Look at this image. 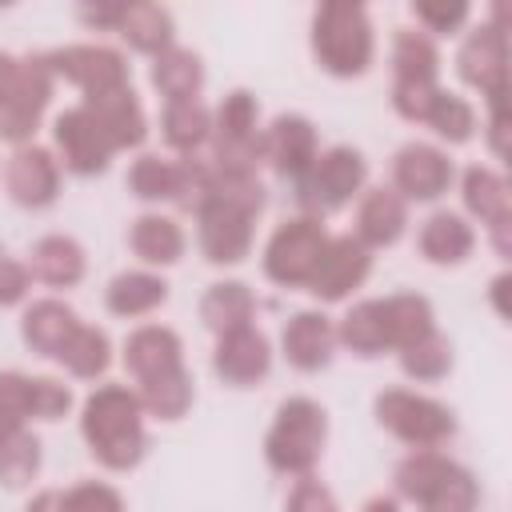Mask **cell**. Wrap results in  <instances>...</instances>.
Listing matches in <instances>:
<instances>
[{"instance_id": "cell-1", "label": "cell", "mask_w": 512, "mask_h": 512, "mask_svg": "<svg viewBox=\"0 0 512 512\" xmlns=\"http://www.w3.org/2000/svg\"><path fill=\"white\" fill-rule=\"evenodd\" d=\"M144 408L136 400V392L120 388V384H104L88 396L80 428L84 440L92 448V456L104 468H132L144 456Z\"/></svg>"}, {"instance_id": "cell-2", "label": "cell", "mask_w": 512, "mask_h": 512, "mask_svg": "<svg viewBox=\"0 0 512 512\" xmlns=\"http://www.w3.org/2000/svg\"><path fill=\"white\" fill-rule=\"evenodd\" d=\"M312 52L332 76H360L372 64V20L360 4H320L312 16Z\"/></svg>"}, {"instance_id": "cell-3", "label": "cell", "mask_w": 512, "mask_h": 512, "mask_svg": "<svg viewBox=\"0 0 512 512\" xmlns=\"http://www.w3.org/2000/svg\"><path fill=\"white\" fill-rule=\"evenodd\" d=\"M324 436H328V420L324 408L312 404L308 396H292L280 404L276 424L264 440V456L276 472L288 476H308L324 452Z\"/></svg>"}, {"instance_id": "cell-4", "label": "cell", "mask_w": 512, "mask_h": 512, "mask_svg": "<svg viewBox=\"0 0 512 512\" xmlns=\"http://www.w3.org/2000/svg\"><path fill=\"white\" fill-rule=\"evenodd\" d=\"M364 184V156L356 148H328L316 152V160L296 176V204L320 220L336 208H344Z\"/></svg>"}, {"instance_id": "cell-5", "label": "cell", "mask_w": 512, "mask_h": 512, "mask_svg": "<svg viewBox=\"0 0 512 512\" xmlns=\"http://www.w3.org/2000/svg\"><path fill=\"white\" fill-rule=\"evenodd\" d=\"M328 240H332V236H328L324 224L312 220V216L284 220V224L272 232L268 248H264V272H268V280H276V284H284V288L308 284L312 272H316V264H320V256H324V248H328Z\"/></svg>"}, {"instance_id": "cell-6", "label": "cell", "mask_w": 512, "mask_h": 512, "mask_svg": "<svg viewBox=\"0 0 512 512\" xmlns=\"http://www.w3.org/2000/svg\"><path fill=\"white\" fill-rule=\"evenodd\" d=\"M216 144L212 164L220 172H256V160L264 156V140L256 132V100L248 92H228L216 108Z\"/></svg>"}, {"instance_id": "cell-7", "label": "cell", "mask_w": 512, "mask_h": 512, "mask_svg": "<svg viewBox=\"0 0 512 512\" xmlns=\"http://www.w3.org/2000/svg\"><path fill=\"white\" fill-rule=\"evenodd\" d=\"M376 420L400 436L404 444L412 448H436L452 436V412L428 396H416V392H384L376 396Z\"/></svg>"}, {"instance_id": "cell-8", "label": "cell", "mask_w": 512, "mask_h": 512, "mask_svg": "<svg viewBox=\"0 0 512 512\" xmlns=\"http://www.w3.org/2000/svg\"><path fill=\"white\" fill-rule=\"evenodd\" d=\"M52 68L44 64V56H28V60H16V76H12V88L4 92L0 100V136L4 140H16L24 144L36 124H40V112L52 96Z\"/></svg>"}, {"instance_id": "cell-9", "label": "cell", "mask_w": 512, "mask_h": 512, "mask_svg": "<svg viewBox=\"0 0 512 512\" xmlns=\"http://www.w3.org/2000/svg\"><path fill=\"white\" fill-rule=\"evenodd\" d=\"M44 64L52 68V76H64L68 84H76L84 92V100L108 96L116 88H128V64L120 60V52L100 48V44H68L44 56Z\"/></svg>"}, {"instance_id": "cell-10", "label": "cell", "mask_w": 512, "mask_h": 512, "mask_svg": "<svg viewBox=\"0 0 512 512\" xmlns=\"http://www.w3.org/2000/svg\"><path fill=\"white\" fill-rule=\"evenodd\" d=\"M52 136H56V148H60L64 168H68V172H76V176L104 172V168H108V156L116 152L84 104H76V108L60 112V116H56V128H52Z\"/></svg>"}, {"instance_id": "cell-11", "label": "cell", "mask_w": 512, "mask_h": 512, "mask_svg": "<svg viewBox=\"0 0 512 512\" xmlns=\"http://www.w3.org/2000/svg\"><path fill=\"white\" fill-rule=\"evenodd\" d=\"M4 184H8V196L24 208H44L56 200V188H60V164L48 148H36V144H20L8 160V172H4Z\"/></svg>"}, {"instance_id": "cell-12", "label": "cell", "mask_w": 512, "mask_h": 512, "mask_svg": "<svg viewBox=\"0 0 512 512\" xmlns=\"http://www.w3.org/2000/svg\"><path fill=\"white\" fill-rule=\"evenodd\" d=\"M368 268H372L368 248L356 236H336V240H328L320 264H316V272L308 280V292L316 300H340L368 276Z\"/></svg>"}, {"instance_id": "cell-13", "label": "cell", "mask_w": 512, "mask_h": 512, "mask_svg": "<svg viewBox=\"0 0 512 512\" xmlns=\"http://www.w3.org/2000/svg\"><path fill=\"white\" fill-rule=\"evenodd\" d=\"M392 180V192H404L408 200H436L452 184V160L432 144H408L396 152Z\"/></svg>"}, {"instance_id": "cell-14", "label": "cell", "mask_w": 512, "mask_h": 512, "mask_svg": "<svg viewBox=\"0 0 512 512\" xmlns=\"http://www.w3.org/2000/svg\"><path fill=\"white\" fill-rule=\"evenodd\" d=\"M460 76L472 84V88H480V96H488V100H500L504 96V88H508V68H504V32H500V24H484V28H476L468 40H464V48H460Z\"/></svg>"}, {"instance_id": "cell-15", "label": "cell", "mask_w": 512, "mask_h": 512, "mask_svg": "<svg viewBox=\"0 0 512 512\" xmlns=\"http://www.w3.org/2000/svg\"><path fill=\"white\" fill-rule=\"evenodd\" d=\"M196 216H200V252L212 264H236V260L248 256L252 216H244L236 208H224V204H212V200Z\"/></svg>"}, {"instance_id": "cell-16", "label": "cell", "mask_w": 512, "mask_h": 512, "mask_svg": "<svg viewBox=\"0 0 512 512\" xmlns=\"http://www.w3.org/2000/svg\"><path fill=\"white\" fill-rule=\"evenodd\" d=\"M272 364V352H268V340L248 324V328H236V332H224L220 344H216V356H212V368L224 384H236V388H248L256 384Z\"/></svg>"}, {"instance_id": "cell-17", "label": "cell", "mask_w": 512, "mask_h": 512, "mask_svg": "<svg viewBox=\"0 0 512 512\" xmlns=\"http://www.w3.org/2000/svg\"><path fill=\"white\" fill-rule=\"evenodd\" d=\"M260 140H264V156L280 176L296 180L316 160V128L304 116H276Z\"/></svg>"}, {"instance_id": "cell-18", "label": "cell", "mask_w": 512, "mask_h": 512, "mask_svg": "<svg viewBox=\"0 0 512 512\" xmlns=\"http://www.w3.org/2000/svg\"><path fill=\"white\" fill-rule=\"evenodd\" d=\"M404 224H408L404 196H396L392 188H368V196L356 208V240L364 248H384L400 240Z\"/></svg>"}, {"instance_id": "cell-19", "label": "cell", "mask_w": 512, "mask_h": 512, "mask_svg": "<svg viewBox=\"0 0 512 512\" xmlns=\"http://www.w3.org/2000/svg\"><path fill=\"white\" fill-rule=\"evenodd\" d=\"M332 344H336V328L320 312H296L284 328V356L300 372L324 368L332 360Z\"/></svg>"}, {"instance_id": "cell-20", "label": "cell", "mask_w": 512, "mask_h": 512, "mask_svg": "<svg viewBox=\"0 0 512 512\" xmlns=\"http://www.w3.org/2000/svg\"><path fill=\"white\" fill-rule=\"evenodd\" d=\"M84 108L92 112V120L100 124V132L108 136L112 148H136L144 140V112L132 96V88H116L108 96H96V100H84Z\"/></svg>"}, {"instance_id": "cell-21", "label": "cell", "mask_w": 512, "mask_h": 512, "mask_svg": "<svg viewBox=\"0 0 512 512\" xmlns=\"http://www.w3.org/2000/svg\"><path fill=\"white\" fill-rule=\"evenodd\" d=\"M124 368L136 380L160 376L168 368H180V336L172 328H156V324L132 332L128 344H124Z\"/></svg>"}, {"instance_id": "cell-22", "label": "cell", "mask_w": 512, "mask_h": 512, "mask_svg": "<svg viewBox=\"0 0 512 512\" xmlns=\"http://www.w3.org/2000/svg\"><path fill=\"white\" fill-rule=\"evenodd\" d=\"M76 312L60 300H36L28 312H24V340L32 352L40 356H60V348L68 344V336L76 332Z\"/></svg>"}, {"instance_id": "cell-23", "label": "cell", "mask_w": 512, "mask_h": 512, "mask_svg": "<svg viewBox=\"0 0 512 512\" xmlns=\"http://www.w3.org/2000/svg\"><path fill=\"white\" fill-rule=\"evenodd\" d=\"M28 272L52 288H68L84 276V252L72 236H44L28 256Z\"/></svg>"}, {"instance_id": "cell-24", "label": "cell", "mask_w": 512, "mask_h": 512, "mask_svg": "<svg viewBox=\"0 0 512 512\" xmlns=\"http://www.w3.org/2000/svg\"><path fill=\"white\" fill-rule=\"evenodd\" d=\"M136 52L160 56L172 48V12L160 4H124L120 28H116Z\"/></svg>"}, {"instance_id": "cell-25", "label": "cell", "mask_w": 512, "mask_h": 512, "mask_svg": "<svg viewBox=\"0 0 512 512\" xmlns=\"http://www.w3.org/2000/svg\"><path fill=\"white\" fill-rule=\"evenodd\" d=\"M152 84H156V92H160L168 104H172V100H196V92H200V84H204V64H200L196 52L172 44L168 52L156 56V64H152Z\"/></svg>"}, {"instance_id": "cell-26", "label": "cell", "mask_w": 512, "mask_h": 512, "mask_svg": "<svg viewBox=\"0 0 512 512\" xmlns=\"http://www.w3.org/2000/svg\"><path fill=\"white\" fill-rule=\"evenodd\" d=\"M472 244H476V236L456 212H436L420 228V252L432 264H460L472 252Z\"/></svg>"}, {"instance_id": "cell-27", "label": "cell", "mask_w": 512, "mask_h": 512, "mask_svg": "<svg viewBox=\"0 0 512 512\" xmlns=\"http://www.w3.org/2000/svg\"><path fill=\"white\" fill-rule=\"evenodd\" d=\"M128 244L144 264H176L184 252V232L168 216H140L128 232Z\"/></svg>"}, {"instance_id": "cell-28", "label": "cell", "mask_w": 512, "mask_h": 512, "mask_svg": "<svg viewBox=\"0 0 512 512\" xmlns=\"http://www.w3.org/2000/svg\"><path fill=\"white\" fill-rule=\"evenodd\" d=\"M252 308H256L252 292H248L244 284H236V280L212 284V288L204 292V300H200L204 324H208L212 332H220V336H224V332H236V328H248Z\"/></svg>"}, {"instance_id": "cell-29", "label": "cell", "mask_w": 512, "mask_h": 512, "mask_svg": "<svg viewBox=\"0 0 512 512\" xmlns=\"http://www.w3.org/2000/svg\"><path fill=\"white\" fill-rule=\"evenodd\" d=\"M336 340L344 348H352L356 356H380L388 344V324H384V308L380 300H360L336 328Z\"/></svg>"}, {"instance_id": "cell-30", "label": "cell", "mask_w": 512, "mask_h": 512, "mask_svg": "<svg viewBox=\"0 0 512 512\" xmlns=\"http://www.w3.org/2000/svg\"><path fill=\"white\" fill-rule=\"evenodd\" d=\"M136 400H140L144 412H152V416H160V420L184 416L188 404H192V380H188L184 364H180V368H168V372H160V376L140 380Z\"/></svg>"}, {"instance_id": "cell-31", "label": "cell", "mask_w": 512, "mask_h": 512, "mask_svg": "<svg viewBox=\"0 0 512 512\" xmlns=\"http://www.w3.org/2000/svg\"><path fill=\"white\" fill-rule=\"evenodd\" d=\"M160 128H164L168 148L192 156V152L208 140L212 116H208V108H204L200 100H172V104L164 108V116H160Z\"/></svg>"}, {"instance_id": "cell-32", "label": "cell", "mask_w": 512, "mask_h": 512, "mask_svg": "<svg viewBox=\"0 0 512 512\" xmlns=\"http://www.w3.org/2000/svg\"><path fill=\"white\" fill-rule=\"evenodd\" d=\"M464 204H468V212L480 216L488 228L512 220L508 184H504L492 168H468V172H464Z\"/></svg>"}, {"instance_id": "cell-33", "label": "cell", "mask_w": 512, "mask_h": 512, "mask_svg": "<svg viewBox=\"0 0 512 512\" xmlns=\"http://www.w3.org/2000/svg\"><path fill=\"white\" fill-rule=\"evenodd\" d=\"M164 296H168V284L152 272H120L108 284V308L116 316H144L156 304H164Z\"/></svg>"}, {"instance_id": "cell-34", "label": "cell", "mask_w": 512, "mask_h": 512, "mask_svg": "<svg viewBox=\"0 0 512 512\" xmlns=\"http://www.w3.org/2000/svg\"><path fill=\"white\" fill-rule=\"evenodd\" d=\"M452 472H456L452 460H444L436 448H420V452H412V456L396 468V488H400V496H408V500H428Z\"/></svg>"}, {"instance_id": "cell-35", "label": "cell", "mask_w": 512, "mask_h": 512, "mask_svg": "<svg viewBox=\"0 0 512 512\" xmlns=\"http://www.w3.org/2000/svg\"><path fill=\"white\" fill-rule=\"evenodd\" d=\"M380 308H384L392 348H408L412 340L432 332V308L424 296H388V300H380Z\"/></svg>"}, {"instance_id": "cell-36", "label": "cell", "mask_w": 512, "mask_h": 512, "mask_svg": "<svg viewBox=\"0 0 512 512\" xmlns=\"http://www.w3.org/2000/svg\"><path fill=\"white\" fill-rule=\"evenodd\" d=\"M392 68H396V80H436L440 52H436L432 36L412 32V28H400L396 32V44H392Z\"/></svg>"}, {"instance_id": "cell-37", "label": "cell", "mask_w": 512, "mask_h": 512, "mask_svg": "<svg viewBox=\"0 0 512 512\" xmlns=\"http://www.w3.org/2000/svg\"><path fill=\"white\" fill-rule=\"evenodd\" d=\"M72 376L80 380H92L108 368V336L100 328H88V324H76V332L68 336V344L60 348L56 356Z\"/></svg>"}, {"instance_id": "cell-38", "label": "cell", "mask_w": 512, "mask_h": 512, "mask_svg": "<svg viewBox=\"0 0 512 512\" xmlns=\"http://www.w3.org/2000/svg\"><path fill=\"white\" fill-rule=\"evenodd\" d=\"M40 468V440L24 428L8 432L0 440V484L4 488H24Z\"/></svg>"}, {"instance_id": "cell-39", "label": "cell", "mask_w": 512, "mask_h": 512, "mask_svg": "<svg viewBox=\"0 0 512 512\" xmlns=\"http://www.w3.org/2000/svg\"><path fill=\"white\" fill-rule=\"evenodd\" d=\"M400 364L412 380H440L452 368V344L432 328L428 336L412 340L408 348H400Z\"/></svg>"}, {"instance_id": "cell-40", "label": "cell", "mask_w": 512, "mask_h": 512, "mask_svg": "<svg viewBox=\"0 0 512 512\" xmlns=\"http://www.w3.org/2000/svg\"><path fill=\"white\" fill-rule=\"evenodd\" d=\"M424 124H432L436 136H444L448 144H464L472 136V128H476V112H472V104L464 96L440 88V96H436V104H432Z\"/></svg>"}, {"instance_id": "cell-41", "label": "cell", "mask_w": 512, "mask_h": 512, "mask_svg": "<svg viewBox=\"0 0 512 512\" xmlns=\"http://www.w3.org/2000/svg\"><path fill=\"white\" fill-rule=\"evenodd\" d=\"M172 180H176V164L160 156H140L128 168V188L140 200H172Z\"/></svg>"}, {"instance_id": "cell-42", "label": "cell", "mask_w": 512, "mask_h": 512, "mask_svg": "<svg viewBox=\"0 0 512 512\" xmlns=\"http://www.w3.org/2000/svg\"><path fill=\"white\" fill-rule=\"evenodd\" d=\"M476 500H480V488H476V480L464 472V468H456L428 500H420L424 504V512H476Z\"/></svg>"}, {"instance_id": "cell-43", "label": "cell", "mask_w": 512, "mask_h": 512, "mask_svg": "<svg viewBox=\"0 0 512 512\" xmlns=\"http://www.w3.org/2000/svg\"><path fill=\"white\" fill-rule=\"evenodd\" d=\"M436 96H440L436 80H396V88H392V104L404 120H428Z\"/></svg>"}, {"instance_id": "cell-44", "label": "cell", "mask_w": 512, "mask_h": 512, "mask_svg": "<svg viewBox=\"0 0 512 512\" xmlns=\"http://www.w3.org/2000/svg\"><path fill=\"white\" fill-rule=\"evenodd\" d=\"M412 16L424 24V36H428V32H456V28L468 20V4H464V0H452V4L420 0V4H412Z\"/></svg>"}, {"instance_id": "cell-45", "label": "cell", "mask_w": 512, "mask_h": 512, "mask_svg": "<svg viewBox=\"0 0 512 512\" xmlns=\"http://www.w3.org/2000/svg\"><path fill=\"white\" fill-rule=\"evenodd\" d=\"M72 404V392L60 384V380H48V376H36L32 380V416L36 420H60Z\"/></svg>"}, {"instance_id": "cell-46", "label": "cell", "mask_w": 512, "mask_h": 512, "mask_svg": "<svg viewBox=\"0 0 512 512\" xmlns=\"http://www.w3.org/2000/svg\"><path fill=\"white\" fill-rule=\"evenodd\" d=\"M64 512H124V504L108 484H76L64 492Z\"/></svg>"}, {"instance_id": "cell-47", "label": "cell", "mask_w": 512, "mask_h": 512, "mask_svg": "<svg viewBox=\"0 0 512 512\" xmlns=\"http://www.w3.org/2000/svg\"><path fill=\"white\" fill-rule=\"evenodd\" d=\"M28 284H32V272H28V264L12 260V256L0 248V308H8V304H20V300H24V292H28Z\"/></svg>"}, {"instance_id": "cell-48", "label": "cell", "mask_w": 512, "mask_h": 512, "mask_svg": "<svg viewBox=\"0 0 512 512\" xmlns=\"http://www.w3.org/2000/svg\"><path fill=\"white\" fill-rule=\"evenodd\" d=\"M288 512H336V504H332V492L324 484H316V480L304 476L296 484V492L288 496Z\"/></svg>"}, {"instance_id": "cell-49", "label": "cell", "mask_w": 512, "mask_h": 512, "mask_svg": "<svg viewBox=\"0 0 512 512\" xmlns=\"http://www.w3.org/2000/svg\"><path fill=\"white\" fill-rule=\"evenodd\" d=\"M120 16H124V4L120 8H80V20L96 24V28H120Z\"/></svg>"}, {"instance_id": "cell-50", "label": "cell", "mask_w": 512, "mask_h": 512, "mask_svg": "<svg viewBox=\"0 0 512 512\" xmlns=\"http://www.w3.org/2000/svg\"><path fill=\"white\" fill-rule=\"evenodd\" d=\"M28 512H64V492H56V488L40 492V496L28 504Z\"/></svg>"}, {"instance_id": "cell-51", "label": "cell", "mask_w": 512, "mask_h": 512, "mask_svg": "<svg viewBox=\"0 0 512 512\" xmlns=\"http://www.w3.org/2000/svg\"><path fill=\"white\" fill-rule=\"evenodd\" d=\"M364 512H400V508H396V500L376 496V500H368V504H364Z\"/></svg>"}, {"instance_id": "cell-52", "label": "cell", "mask_w": 512, "mask_h": 512, "mask_svg": "<svg viewBox=\"0 0 512 512\" xmlns=\"http://www.w3.org/2000/svg\"><path fill=\"white\" fill-rule=\"evenodd\" d=\"M16 428H24V424H16V420H8V416L0 412V440H4L8 432H16Z\"/></svg>"}]
</instances>
